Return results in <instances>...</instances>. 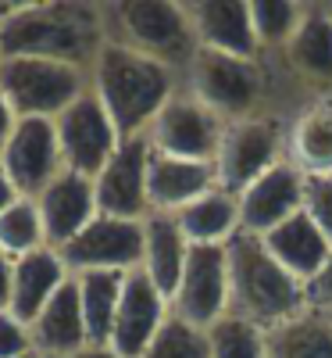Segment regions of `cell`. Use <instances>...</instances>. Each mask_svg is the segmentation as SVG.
<instances>
[{
  "label": "cell",
  "instance_id": "23",
  "mask_svg": "<svg viewBox=\"0 0 332 358\" xmlns=\"http://www.w3.org/2000/svg\"><path fill=\"white\" fill-rule=\"evenodd\" d=\"M186 255H190V241L186 233L179 229V219L168 212H150L143 219V258L139 268L150 276L168 301L179 287V276L186 268Z\"/></svg>",
  "mask_w": 332,
  "mask_h": 358
},
{
  "label": "cell",
  "instance_id": "22",
  "mask_svg": "<svg viewBox=\"0 0 332 358\" xmlns=\"http://www.w3.org/2000/svg\"><path fill=\"white\" fill-rule=\"evenodd\" d=\"M264 251L276 258L289 276H296L300 283H308L318 268L325 265V258L332 255V244L329 236L308 219V212L300 208V212L286 222H279L276 229H268L261 236Z\"/></svg>",
  "mask_w": 332,
  "mask_h": 358
},
{
  "label": "cell",
  "instance_id": "26",
  "mask_svg": "<svg viewBox=\"0 0 332 358\" xmlns=\"http://www.w3.org/2000/svg\"><path fill=\"white\" fill-rule=\"evenodd\" d=\"M268 358H332V312L304 308L268 330Z\"/></svg>",
  "mask_w": 332,
  "mask_h": 358
},
{
  "label": "cell",
  "instance_id": "38",
  "mask_svg": "<svg viewBox=\"0 0 332 358\" xmlns=\"http://www.w3.org/2000/svg\"><path fill=\"white\" fill-rule=\"evenodd\" d=\"M75 358H122V355H118L114 348H107V344H104V348H97V344H89V348H82V351H79Z\"/></svg>",
  "mask_w": 332,
  "mask_h": 358
},
{
  "label": "cell",
  "instance_id": "18",
  "mask_svg": "<svg viewBox=\"0 0 332 358\" xmlns=\"http://www.w3.org/2000/svg\"><path fill=\"white\" fill-rule=\"evenodd\" d=\"M218 187V169L215 162H190V158H168L150 151V169H146V197L150 212H183V208L207 190Z\"/></svg>",
  "mask_w": 332,
  "mask_h": 358
},
{
  "label": "cell",
  "instance_id": "4",
  "mask_svg": "<svg viewBox=\"0 0 332 358\" xmlns=\"http://www.w3.org/2000/svg\"><path fill=\"white\" fill-rule=\"evenodd\" d=\"M107 36L154 57L183 76L197 54L186 4L179 0H122L107 4Z\"/></svg>",
  "mask_w": 332,
  "mask_h": 358
},
{
  "label": "cell",
  "instance_id": "34",
  "mask_svg": "<svg viewBox=\"0 0 332 358\" xmlns=\"http://www.w3.org/2000/svg\"><path fill=\"white\" fill-rule=\"evenodd\" d=\"M304 305L315 312H332V255L325 258V265L304 283Z\"/></svg>",
  "mask_w": 332,
  "mask_h": 358
},
{
  "label": "cell",
  "instance_id": "10",
  "mask_svg": "<svg viewBox=\"0 0 332 358\" xmlns=\"http://www.w3.org/2000/svg\"><path fill=\"white\" fill-rule=\"evenodd\" d=\"M172 315L211 330L229 315V255L225 248H190L186 268L172 294Z\"/></svg>",
  "mask_w": 332,
  "mask_h": 358
},
{
  "label": "cell",
  "instance_id": "7",
  "mask_svg": "<svg viewBox=\"0 0 332 358\" xmlns=\"http://www.w3.org/2000/svg\"><path fill=\"white\" fill-rule=\"evenodd\" d=\"M282 158H286V126L276 115L257 111L247 118H236V122H225L215 155L218 187L239 194Z\"/></svg>",
  "mask_w": 332,
  "mask_h": 358
},
{
  "label": "cell",
  "instance_id": "12",
  "mask_svg": "<svg viewBox=\"0 0 332 358\" xmlns=\"http://www.w3.org/2000/svg\"><path fill=\"white\" fill-rule=\"evenodd\" d=\"M146 169H150V143L146 136L122 140L111 162L93 176V194H97V215L114 219H146L150 215V197H146Z\"/></svg>",
  "mask_w": 332,
  "mask_h": 358
},
{
  "label": "cell",
  "instance_id": "28",
  "mask_svg": "<svg viewBox=\"0 0 332 358\" xmlns=\"http://www.w3.org/2000/svg\"><path fill=\"white\" fill-rule=\"evenodd\" d=\"M247 4L261 54H279L308 15V4H300V0H247Z\"/></svg>",
  "mask_w": 332,
  "mask_h": 358
},
{
  "label": "cell",
  "instance_id": "31",
  "mask_svg": "<svg viewBox=\"0 0 332 358\" xmlns=\"http://www.w3.org/2000/svg\"><path fill=\"white\" fill-rule=\"evenodd\" d=\"M139 358H211L207 330H197L179 315H168V322L158 330V337L150 341V348Z\"/></svg>",
  "mask_w": 332,
  "mask_h": 358
},
{
  "label": "cell",
  "instance_id": "32",
  "mask_svg": "<svg viewBox=\"0 0 332 358\" xmlns=\"http://www.w3.org/2000/svg\"><path fill=\"white\" fill-rule=\"evenodd\" d=\"M304 212L332 244V172H304Z\"/></svg>",
  "mask_w": 332,
  "mask_h": 358
},
{
  "label": "cell",
  "instance_id": "13",
  "mask_svg": "<svg viewBox=\"0 0 332 358\" xmlns=\"http://www.w3.org/2000/svg\"><path fill=\"white\" fill-rule=\"evenodd\" d=\"M0 169L8 172L22 197H36L65 169L54 118H18L0 151Z\"/></svg>",
  "mask_w": 332,
  "mask_h": 358
},
{
  "label": "cell",
  "instance_id": "9",
  "mask_svg": "<svg viewBox=\"0 0 332 358\" xmlns=\"http://www.w3.org/2000/svg\"><path fill=\"white\" fill-rule=\"evenodd\" d=\"M54 129H57V147H61L65 169L89 176V179L111 162V155L118 151V143H122L111 115L93 97V90H86L79 101H72L61 115H57Z\"/></svg>",
  "mask_w": 332,
  "mask_h": 358
},
{
  "label": "cell",
  "instance_id": "30",
  "mask_svg": "<svg viewBox=\"0 0 332 358\" xmlns=\"http://www.w3.org/2000/svg\"><path fill=\"white\" fill-rule=\"evenodd\" d=\"M36 248H47L40 208L33 197H18L8 212H0V251L11 258H22Z\"/></svg>",
  "mask_w": 332,
  "mask_h": 358
},
{
  "label": "cell",
  "instance_id": "36",
  "mask_svg": "<svg viewBox=\"0 0 332 358\" xmlns=\"http://www.w3.org/2000/svg\"><path fill=\"white\" fill-rule=\"evenodd\" d=\"M15 122H18V115L11 111V104L4 101V94H0V151H4V143H8V136H11Z\"/></svg>",
  "mask_w": 332,
  "mask_h": 358
},
{
  "label": "cell",
  "instance_id": "21",
  "mask_svg": "<svg viewBox=\"0 0 332 358\" xmlns=\"http://www.w3.org/2000/svg\"><path fill=\"white\" fill-rule=\"evenodd\" d=\"M279 57L300 83L332 90V15L325 4H308L304 22L279 50Z\"/></svg>",
  "mask_w": 332,
  "mask_h": 358
},
{
  "label": "cell",
  "instance_id": "27",
  "mask_svg": "<svg viewBox=\"0 0 332 358\" xmlns=\"http://www.w3.org/2000/svg\"><path fill=\"white\" fill-rule=\"evenodd\" d=\"M122 283H126V273H104V268L100 273H75L89 344L104 348L111 341L114 312H118V301H122Z\"/></svg>",
  "mask_w": 332,
  "mask_h": 358
},
{
  "label": "cell",
  "instance_id": "15",
  "mask_svg": "<svg viewBox=\"0 0 332 358\" xmlns=\"http://www.w3.org/2000/svg\"><path fill=\"white\" fill-rule=\"evenodd\" d=\"M168 315H172V301L150 283L143 268H133L122 283V301H118L114 312L107 348H114L122 358H139L150 348V341L158 337V330L168 322Z\"/></svg>",
  "mask_w": 332,
  "mask_h": 358
},
{
  "label": "cell",
  "instance_id": "6",
  "mask_svg": "<svg viewBox=\"0 0 332 358\" xmlns=\"http://www.w3.org/2000/svg\"><path fill=\"white\" fill-rule=\"evenodd\" d=\"M89 90V72L50 57H0V94L18 118H57Z\"/></svg>",
  "mask_w": 332,
  "mask_h": 358
},
{
  "label": "cell",
  "instance_id": "24",
  "mask_svg": "<svg viewBox=\"0 0 332 358\" xmlns=\"http://www.w3.org/2000/svg\"><path fill=\"white\" fill-rule=\"evenodd\" d=\"M175 219L190 248H225L239 233V197L225 187H215L175 212Z\"/></svg>",
  "mask_w": 332,
  "mask_h": 358
},
{
  "label": "cell",
  "instance_id": "33",
  "mask_svg": "<svg viewBox=\"0 0 332 358\" xmlns=\"http://www.w3.org/2000/svg\"><path fill=\"white\" fill-rule=\"evenodd\" d=\"M25 355H36L29 326L15 319L8 308H0V358H25Z\"/></svg>",
  "mask_w": 332,
  "mask_h": 358
},
{
  "label": "cell",
  "instance_id": "37",
  "mask_svg": "<svg viewBox=\"0 0 332 358\" xmlns=\"http://www.w3.org/2000/svg\"><path fill=\"white\" fill-rule=\"evenodd\" d=\"M22 194L15 190V183H11V179H8V172L4 169H0V212H8V208L18 201Z\"/></svg>",
  "mask_w": 332,
  "mask_h": 358
},
{
  "label": "cell",
  "instance_id": "19",
  "mask_svg": "<svg viewBox=\"0 0 332 358\" xmlns=\"http://www.w3.org/2000/svg\"><path fill=\"white\" fill-rule=\"evenodd\" d=\"M29 337H33L36 355H54V358H75L82 348H89L75 276H68L61 290L40 308V315L29 322Z\"/></svg>",
  "mask_w": 332,
  "mask_h": 358
},
{
  "label": "cell",
  "instance_id": "8",
  "mask_svg": "<svg viewBox=\"0 0 332 358\" xmlns=\"http://www.w3.org/2000/svg\"><path fill=\"white\" fill-rule=\"evenodd\" d=\"M225 122L200 104L190 90L179 86L172 101L158 111V118L146 129V143L154 155L168 158H190V162H215L218 143H222Z\"/></svg>",
  "mask_w": 332,
  "mask_h": 358
},
{
  "label": "cell",
  "instance_id": "40",
  "mask_svg": "<svg viewBox=\"0 0 332 358\" xmlns=\"http://www.w3.org/2000/svg\"><path fill=\"white\" fill-rule=\"evenodd\" d=\"M325 8H329V15H332V4H325Z\"/></svg>",
  "mask_w": 332,
  "mask_h": 358
},
{
  "label": "cell",
  "instance_id": "25",
  "mask_svg": "<svg viewBox=\"0 0 332 358\" xmlns=\"http://www.w3.org/2000/svg\"><path fill=\"white\" fill-rule=\"evenodd\" d=\"M286 158L300 172H332V94L293 118L286 129Z\"/></svg>",
  "mask_w": 332,
  "mask_h": 358
},
{
  "label": "cell",
  "instance_id": "20",
  "mask_svg": "<svg viewBox=\"0 0 332 358\" xmlns=\"http://www.w3.org/2000/svg\"><path fill=\"white\" fill-rule=\"evenodd\" d=\"M68 276H72V273H68L61 251H54V248H36V251L15 258L8 312L29 326V322L40 315V308L50 301L57 290H61V283H65Z\"/></svg>",
  "mask_w": 332,
  "mask_h": 358
},
{
  "label": "cell",
  "instance_id": "17",
  "mask_svg": "<svg viewBox=\"0 0 332 358\" xmlns=\"http://www.w3.org/2000/svg\"><path fill=\"white\" fill-rule=\"evenodd\" d=\"M186 18L197 47L236 54V57H264L250 25L247 0H190Z\"/></svg>",
  "mask_w": 332,
  "mask_h": 358
},
{
  "label": "cell",
  "instance_id": "1",
  "mask_svg": "<svg viewBox=\"0 0 332 358\" xmlns=\"http://www.w3.org/2000/svg\"><path fill=\"white\" fill-rule=\"evenodd\" d=\"M107 40V4H0V57H50L89 72Z\"/></svg>",
  "mask_w": 332,
  "mask_h": 358
},
{
  "label": "cell",
  "instance_id": "39",
  "mask_svg": "<svg viewBox=\"0 0 332 358\" xmlns=\"http://www.w3.org/2000/svg\"><path fill=\"white\" fill-rule=\"evenodd\" d=\"M36 358H54V355H36Z\"/></svg>",
  "mask_w": 332,
  "mask_h": 358
},
{
  "label": "cell",
  "instance_id": "2",
  "mask_svg": "<svg viewBox=\"0 0 332 358\" xmlns=\"http://www.w3.org/2000/svg\"><path fill=\"white\" fill-rule=\"evenodd\" d=\"M179 86H183V76L175 69L133 50L114 36L100 43L93 65H89V90L111 115L122 140L146 136L150 122L172 101Z\"/></svg>",
  "mask_w": 332,
  "mask_h": 358
},
{
  "label": "cell",
  "instance_id": "29",
  "mask_svg": "<svg viewBox=\"0 0 332 358\" xmlns=\"http://www.w3.org/2000/svg\"><path fill=\"white\" fill-rule=\"evenodd\" d=\"M207 348L211 358H268V330L229 312L207 330Z\"/></svg>",
  "mask_w": 332,
  "mask_h": 358
},
{
  "label": "cell",
  "instance_id": "35",
  "mask_svg": "<svg viewBox=\"0 0 332 358\" xmlns=\"http://www.w3.org/2000/svg\"><path fill=\"white\" fill-rule=\"evenodd\" d=\"M11 276H15V258L0 251V308H8L11 301Z\"/></svg>",
  "mask_w": 332,
  "mask_h": 358
},
{
  "label": "cell",
  "instance_id": "41",
  "mask_svg": "<svg viewBox=\"0 0 332 358\" xmlns=\"http://www.w3.org/2000/svg\"><path fill=\"white\" fill-rule=\"evenodd\" d=\"M25 358H36V355H25Z\"/></svg>",
  "mask_w": 332,
  "mask_h": 358
},
{
  "label": "cell",
  "instance_id": "5",
  "mask_svg": "<svg viewBox=\"0 0 332 358\" xmlns=\"http://www.w3.org/2000/svg\"><path fill=\"white\" fill-rule=\"evenodd\" d=\"M183 90H190L222 122L257 115L268 90L264 57H236V54L197 47L190 69L183 72Z\"/></svg>",
  "mask_w": 332,
  "mask_h": 358
},
{
  "label": "cell",
  "instance_id": "16",
  "mask_svg": "<svg viewBox=\"0 0 332 358\" xmlns=\"http://www.w3.org/2000/svg\"><path fill=\"white\" fill-rule=\"evenodd\" d=\"M33 201L40 208V222H43L47 248H54V251H61L68 241H75V236L97 219L93 179L79 176L72 169H61Z\"/></svg>",
  "mask_w": 332,
  "mask_h": 358
},
{
  "label": "cell",
  "instance_id": "11",
  "mask_svg": "<svg viewBox=\"0 0 332 358\" xmlns=\"http://www.w3.org/2000/svg\"><path fill=\"white\" fill-rule=\"evenodd\" d=\"M68 273H133L143 258V219H114L97 215L75 241L61 248Z\"/></svg>",
  "mask_w": 332,
  "mask_h": 358
},
{
  "label": "cell",
  "instance_id": "3",
  "mask_svg": "<svg viewBox=\"0 0 332 358\" xmlns=\"http://www.w3.org/2000/svg\"><path fill=\"white\" fill-rule=\"evenodd\" d=\"M229 255V312L247 319L261 330H276L300 315L304 305V283L289 276L261 244V236L236 233L225 244Z\"/></svg>",
  "mask_w": 332,
  "mask_h": 358
},
{
  "label": "cell",
  "instance_id": "14",
  "mask_svg": "<svg viewBox=\"0 0 332 358\" xmlns=\"http://www.w3.org/2000/svg\"><path fill=\"white\" fill-rule=\"evenodd\" d=\"M236 197H239V233L264 236L268 229H276L279 222L293 219L304 208V172L289 158H282Z\"/></svg>",
  "mask_w": 332,
  "mask_h": 358
}]
</instances>
